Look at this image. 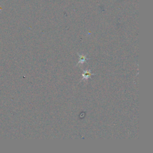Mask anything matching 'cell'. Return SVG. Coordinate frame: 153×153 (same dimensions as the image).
<instances>
[{
	"label": "cell",
	"instance_id": "cell-1",
	"mask_svg": "<svg viewBox=\"0 0 153 153\" xmlns=\"http://www.w3.org/2000/svg\"><path fill=\"white\" fill-rule=\"evenodd\" d=\"M83 73L82 74V78L81 79L80 82H81V81L83 80H87L88 79L90 78L91 79V76L95 75L96 74H92L91 72L90 69H87V70H83Z\"/></svg>",
	"mask_w": 153,
	"mask_h": 153
},
{
	"label": "cell",
	"instance_id": "cell-2",
	"mask_svg": "<svg viewBox=\"0 0 153 153\" xmlns=\"http://www.w3.org/2000/svg\"><path fill=\"white\" fill-rule=\"evenodd\" d=\"M77 54L78 55L79 57V60L78 62L77 63V64L75 65V66H78V65H83V64L85 63V62L87 60H90V58H87V54L84 55V54H80L78 53H77Z\"/></svg>",
	"mask_w": 153,
	"mask_h": 153
}]
</instances>
